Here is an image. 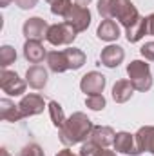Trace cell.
<instances>
[{"label":"cell","instance_id":"cell-1","mask_svg":"<svg viewBox=\"0 0 154 156\" xmlns=\"http://www.w3.org/2000/svg\"><path fill=\"white\" fill-rule=\"evenodd\" d=\"M93 129H94V125L87 118V115L78 111V113H73L65 120V123L58 129L60 131L58 136H60V142L65 147H73L76 144H83L85 140H89Z\"/></svg>","mask_w":154,"mask_h":156},{"label":"cell","instance_id":"cell-2","mask_svg":"<svg viewBox=\"0 0 154 156\" xmlns=\"http://www.w3.org/2000/svg\"><path fill=\"white\" fill-rule=\"evenodd\" d=\"M96 9L102 18L118 20V24L123 26L125 29L131 27L142 16L131 0H98Z\"/></svg>","mask_w":154,"mask_h":156},{"label":"cell","instance_id":"cell-3","mask_svg":"<svg viewBox=\"0 0 154 156\" xmlns=\"http://www.w3.org/2000/svg\"><path fill=\"white\" fill-rule=\"evenodd\" d=\"M127 76L131 80V83L134 85L136 91L140 93H147L152 87V73H151V66L143 60H132L127 66Z\"/></svg>","mask_w":154,"mask_h":156},{"label":"cell","instance_id":"cell-4","mask_svg":"<svg viewBox=\"0 0 154 156\" xmlns=\"http://www.w3.org/2000/svg\"><path fill=\"white\" fill-rule=\"evenodd\" d=\"M78 33L67 24V22H60V24H53L49 26V31H47V37L45 40L51 44V45H71L75 40H76Z\"/></svg>","mask_w":154,"mask_h":156},{"label":"cell","instance_id":"cell-5","mask_svg":"<svg viewBox=\"0 0 154 156\" xmlns=\"http://www.w3.org/2000/svg\"><path fill=\"white\" fill-rule=\"evenodd\" d=\"M64 22H67L76 33L87 31V27L91 26V11L85 5L73 4V7L69 9V13L64 16Z\"/></svg>","mask_w":154,"mask_h":156},{"label":"cell","instance_id":"cell-6","mask_svg":"<svg viewBox=\"0 0 154 156\" xmlns=\"http://www.w3.org/2000/svg\"><path fill=\"white\" fill-rule=\"evenodd\" d=\"M26 85H27V82L18 76V73L2 69V73H0V87H2V91L5 94H9V96H24Z\"/></svg>","mask_w":154,"mask_h":156},{"label":"cell","instance_id":"cell-7","mask_svg":"<svg viewBox=\"0 0 154 156\" xmlns=\"http://www.w3.org/2000/svg\"><path fill=\"white\" fill-rule=\"evenodd\" d=\"M47 31H49V24L40 16L27 18L22 26V33H24L26 40H40L42 42L47 37Z\"/></svg>","mask_w":154,"mask_h":156},{"label":"cell","instance_id":"cell-8","mask_svg":"<svg viewBox=\"0 0 154 156\" xmlns=\"http://www.w3.org/2000/svg\"><path fill=\"white\" fill-rule=\"evenodd\" d=\"M105 83H107V80H105V76L102 73L89 71L87 75H83L82 80H80V89L87 96H91V94H102L103 89H105Z\"/></svg>","mask_w":154,"mask_h":156},{"label":"cell","instance_id":"cell-9","mask_svg":"<svg viewBox=\"0 0 154 156\" xmlns=\"http://www.w3.org/2000/svg\"><path fill=\"white\" fill-rule=\"evenodd\" d=\"M116 153L120 154H127V156H140L142 151L138 149V144H136V136L127 133V131H120L116 133L114 144H113Z\"/></svg>","mask_w":154,"mask_h":156},{"label":"cell","instance_id":"cell-10","mask_svg":"<svg viewBox=\"0 0 154 156\" xmlns=\"http://www.w3.org/2000/svg\"><path fill=\"white\" fill-rule=\"evenodd\" d=\"M18 107H20L24 118L37 116L40 113H44V109H45V100H44V96H40L37 93L24 94L22 100H20V104H18Z\"/></svg>","mask_w":154,"mask_h":156},{"label":"cell","instance_id":"cell-11","mask_svg":"<svg viewBox=\"0 0 154 156\" xmlns=\"http://www.w3.org/2000/svg\"><path fill=\"white\" fill-rule=\"evenodd\" d=\"M123 58H125V51H123V47L118 45V44H109V45L103 47L102 53H100V62H102V66H105V67H109V69L118 67V66L123 62Z\"/></svg>","mask_w":154,"mask_h":156},{"label":"cell","instance_id":"cell-12","mask_svg":"<svg viewBox=\"0 0 154 156\" xmlns=\"http://www.w3.org/2000/svg\"><path fill=\"white\" fill-rule=\"evenodd\" d=\"M47 80H49V73H47V69L44 66L33 64V66L27 67V71H26V82H27L29 87H33V89H44L47 85Z\"/></svg>","mask_w":154,"mask_h":156},{"label":"cell","instance_id":"cell-13","mask_svg":"<svg viewBox=\"0 0 154 156\" xmlns=\"http://www.w3.org/2000/svg\"><path fill=\"white\" fill-rule=\"evenodd\" d=\"M96 37L103 42H116V40L121 37V31H120V24L116 20H111V18H103L96 29Z\"/></svg>","mask_w":154,"mask_h":156},{"label":"cell","instance_id":"cell-14","mask_svg":"<svg viewBox=\"0 0 154 156\" xmlns=\"http://www.w3.org/2000/svg\"><path fill=\"white\" fill-rule=\"evenodd\" d=\"M24 58L29 64H42L47 58V51L44 49L40 40H26L24 44Z\"/></svg>","mask_w":154,"mask_h":156},{"label":"cell","instance_id":"cell-15","mask_svg":"<svg viewBox=\"0 0 154 156\" xmlns=\"http://www.w3.org/2000/svg\"><path fill=\"white\" fill-rule=\"evenodd\" d=\"M114 138H116L114 129L109 127V125H94V129H93V133L89 136V140H93L94 144H98L103 149H107L109 145H113Z\"/></svg>","mask_w":154,"mask_h":156},{"label":"cell","instance_id":"cell-16","mask_svg":"<svg viewBox=\"0 0 154 156\" xmlns=\"http://www.w3.org/2000/svg\"><path fill=\"white\" fill-rule=\"evenodd\" d=\"M136 144L142 153L154 154V125H143L136 131Z\"/></svg>","mask_w":154,"mask_h":156},{"label":"cell","instance_id":"cell-17","mask_svg":"<svg viewBox=\"0 0 154 156\" xmlns=\"http://www.w3.org/2000/svg\"><path fill=\"white\" fill-rule=\"evenodd\" d=\"M145 35H149V18L147 16H140L131 27L125 29V38H127V42H131V44L140 42Z\"/></svg>","mask_w":154,"mask_h":156},{"label":"cell","instance_id":"cell-18","mask_svg":"<svg viewBox=\"0 0 154 156\" xmlns=\"http://www.w3.org/2000/svg\"><path fill=\"white\" fill-rule=\"evenodd\" d=\"M45 64H47L49 71H53L56 75L69 71V64H67L65 51H49L47 53V58H45Z\"/></svg>","mask_w":154,"mask_h":156},{"label":"cell","instance_id":"cell-19","mask_svg":"<svg viewBox=\"0 0 154 156\" xmlns=\"http://www.w3.org/2000/svg\"><path fill=\"white\" fill-rule=\"evenodd\" d=\"M0 118H2L4 122L15 123V122H20V120L24 118V115H22L18 104L11 102L9 98H2V100H0Z\"/></svg>","mask_w":154,"mask_h":156},{"label":"cell","instance_id":"cell-20","mask_svg":"<svg viewBox=\"0 0 154 156\" xmlns=\"http://www.w3.org/2000/svg\"><path fill=\"white\" fill-rule=\"evenodd\" d=\"M134 85L131 83V80H118L113 85V100L116 104H125L132 98L134 94Z\"/></svg>","mask_w":154,"mask_h":156},{"label":"cell","instance_id":"cell-21","mask_svg":"<svg viewBox=\"0 0 154 156\" xmlns=\"http://www.w3.org/2000/svg\"><path fill=\"white\" fill-rule=\"evenodd\" d=\"M64 51H65V56H67L69 71H76L80 67H83L87 56H85V53H83L82 49H78V47H67V49H64Z\"/></svg>","mask_w":154,"mask_h":156},{"label":"cell","instance_id":"cell-22","mask_svg":"<svg viewBox=\"0 0 154 156\" xmlns=\"http://www.w3.org/2000/svg\"><path fill=\"white\" fill-rule=\"evenodd\" d=\"M47 109H49V116H51V122H53V125L56 127V129H60L64 123H65V115H64V107L58 104V102H49V105H47Z\"/></svg>","mask_w":154,"mask_h":156},{"label":"cell","instance_id":"cell-23","mask_svg":"<svg viewBox=\"0 0 154 156\" xmlns=\"http://www.w3.org/2000/svg\"><path fill=\"white\" fill-rule=\"evenodd\" d=\"M15 60H16V51H15V47H11V45H2V47H0V66H2V69H5L7 66L15 64Z\"/></svg>","mask_w":154,"mask_h":156},{"label":"cell","instance_id":"cell-24","mask_svg":"<svg viewBox=\"0 0 154 156\" xmlns=\"http://www.w3.org/2000/svg\"><path fill=\"white\" fill-rule=\"evenodd\" d=\"M85 105L91 111H103L107 105V100L103 94H91V96H85Z\"/></svg>","mask_w":154,"mask_h":156},{"label":"cell","instance_id":"cell-25","mask_svg":"<svg viewBox=\"0 0 154 156\" xmlns=\"http://www.w3.org/2000/svg\"><path fill=\"white\" fill-rule=\"evenodd\" d=\"M71 7H73V0H56V2L51 4V13L64 18V16L69 13Z\"/></svg>","mask_w":154,"mask_h":156},{"label":"cell","instance_id":"cell-26","mask_svg":"<svg viewBox=\"0 0 154 156\" xmlns=\"http://www.w3.org/2000/svg\"><path fill=\"white\" fill-rule=\"evenodd\" d=\"M103 147H100L98 144H94L93 140H85L80 147V156H96Z\"/></svg>","mask_w":154,"mask_h":156},{"label":"cell","instance_id":"cell-27","mask_svg":"<svg viewBox=\"0 0 154 156\" xmlns=\"http://www.w3.org/2000/svg\"><path fill=\"white\" fill-rule=\"evenodd\" d=\"M20 156H44V149L38 144H27V145L22 147Z\"/></svg>","mask_w":154,"mask_h":156},{"label":"cell","instance_id":"cell-28","mask_svg":"<svg viewBox=\"0 0 154 156\" xmlns=\"http://www.w3.org/2000/svg\"><path fill=\"white\" fill-rule=\"evenodd\" d=\"M140 53L145 60L154 62V42H145L142 47H140Z\"/></svg>","mask_w":154,"mask_h":156},{"label":"cell","instance_id":"cell-29","mask_svg":"<svg viewBox=\"0 0 154 156\" xmlns=\"http://www.w3.org/2000/svg\"><path fill=\"white\" fill-rule=\"evenodd\" d=\"M20 9H33L37 4H38V0H13Z\"/></svg>","mask_w":154,"mask_h":156},{"label":"cell","instance_id":"cell-30","mask_svg":"<svg viewBox=\"0 0 154 156\" xmlns=\"http://www.w3.org/2000/svg\"><path fill=\"white\" fill-rule=\"evenodd\" d=\"M56 156H80V154H75L69 147H65V149H62V151H58L56 153Z\"/></svg>","mask_w":154,"mask_h":156},{"label":"cell","instance_id":"cell-31","mask_svg":"<svg viewBox=\"0 0 154 156\" xmlns=\"http://www.w3.org/2000/svg\"><path fill=\"white\" fill-rule=\"evenodd\" d=\"M147 18H149V35H152L154 37V13L152 15H149Z\"/></svg>","mask_w":154,"mask_h":156},{"label":"cell","instance_id":"cell-32","mask_svg":"<svg viewBox=\"0 0 154 156\" xmlns=\"http://www.w3.org/2000/svg\"><path fill=\"white\" fill-rule=\"evenodd\" d=\"M96 156H118V154H116L114 151H109V149H102V151H100V153H98Z\"/></svg>","mask_w":154,"mask_h":156},{"label":"cell","instance_id":"cell-33","mask_svg":"<svg viewBox=\"0 0 154 156\" xmlns=\"http://www.w3.org/2000/svg\"><path fill=\"white\" fill-rule=\"evenodd\" d=\"M91 2H93V0H76L75 4H80V5H85V7H87V5H89Z\"/></svg>","mask_w":154,"mask_h":156},{"label":"cell","instance_id":"cell-34","mask_svg":"<svg viewBox=\"0 0 154 156\" xmlns=\"http://www.w3.org/2000/svg\"><path fill=\"white\" fill-rule=\"evenodd\" d=\"M13 0H0V7H7Z\"/></svg>","mask_w":154,"mask_h":156},{"label":"cell","instance_id":"cell-35","mask_svg":"<svg viewBox=\"0 0 154 156\" xmlns=\"http://www.w3.org/2000/svg\"><path fill=\"white\" fill-rule=\"evenodd\" d=\"M0 156H11V154H9V151H7L5 147H2V149H0Z\"/></svg>","mask_w":154,"mask_h":156},{"label":"cell","instance_id":"cell-36","mask_svg":"<svg viewBox=\"0 0 154 156\" xmlns=\"http://www.w3.org/2000/svg\"><path fill=\"white\" fill-rule=\"evenodd\" d=\"M45 2H49V4H53V2H56V0H45Z\"/></svg>","mask_w":154,"mask_h":156}]
</instances>
